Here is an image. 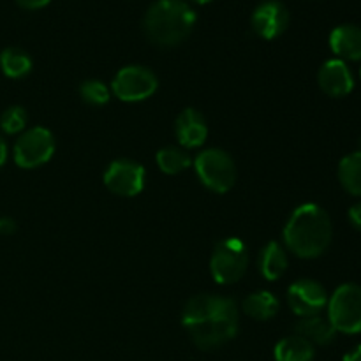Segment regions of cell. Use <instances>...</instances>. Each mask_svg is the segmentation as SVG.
<instances>
[{"label":"cell","mask_w":361,"mask_h":361,"mask_svg":"<svg viewBox=\"0 0 361 361\" xmlns=\"http://www.w3.org/2000/svg\"><path fill=\"white\" fill-rule=\"evenodd\" d=\"M238 305L221 295H196L182 310V324L201 351L222 348L238 334Z\"/></svg>","instance_id":"cell-1"},{"label":"cell","mask_w":361,"mask_h":361,"mask_svg":"<svg viewBox=\"0 0 361 361\" xmlns=\"http://www.w3.org/2000/svg\"><path fill=\"white\" fill-rule=\"evenodd\" d=\"M334 238V224L323 207L305 203L296 208L284 228L286 249L302 259L323 256Z\"/></svg>","instance_id":"cell-2"},{"label":"cell","mask_w":361,"mask_h":361,"mask_svg":"<svg viewBox=\"0 0 361 361\" xmlns=\"http://www.w3.org/2000/svg\"><path fill=\"white\" fill-rule=\"evenodd\" d=\"M196 25V13L183 0H157L143 18L148 41L161 48H173L185 41Z\"/></svg>","instance_id":"cell-3"},{"label":"cell","mask_w":361,"mask_h":361,"mask_svg":"<svg viewBox=\"0 0 361 361\" xmlns=\"http://www.w3.org/2000/svg\"><path fill=\"white\" fill-rule=\"evenodd\" d=\"M197 178L212 192L226 194L236 182V164L231 155L221 148H207L194 161Z\"/></svg>","instance_id":"cell-4"},{"label":"cell","mask_w":361,"mask_h":361,"mask_svg":"<svg viewBox=\"0 0 361 361\" xmlns=\"http://www.w3.org/2000/svg\"><path fill=\"white\" fill-rule=\"evenodd\" d=\"M247 267L249 252L242 240L229 236L215 243L210 257V274L217 284H235L245 275Z\"/></svg>","instance_id":"cell-5"},{"label":"cell","mask_w":361,"mask_h":361,"mask_svg":"<svg viewBox=\"0 0 361 361\" xmlns=\"http://www.w3.org/2000/svg\"><path fill=\"white\" fill-rule=\"evenodd\" d=\"M326 310L337 334H361V286L355 282L338 286L328 300Z\"/></svg>","instance_id":"cell-6"},{"label":"cell","mask_w":361,"mask_h":361,"mask_svg":"<svg viewBox=\"0 0 361 361\" xmlns=\"http://www.w3.org/2000/svg\"><path fill=\"white\" fill-rule=\"evenodd\" d=\"M53 154H55V137L44 127L25 129L13 147L14 162L23 169H35L46 164Z\"/></svg>","instance_id":"cell-7"},{"label":"cell","mask_w":361,"mask_h":361,"mask_svg":"<svg viewBox=\"0 0 361 361\" xmlns=\"http://www.w3.org/2000/svg\"><path fill=\"white\" fill-rule=\"evenodd\" d=\"M159 87V80L152 69L145 66H127L113 78L111 92L123 102H140L152 97Z\"/></svg>","instance_id":"cell-8"},{"label":"cell","mask_w":361,"mask_h":361,"mask_svg":"<svg viewBox=\"0 0 361 361\" xmlns=\"http://www.w3.org/2000/svg\"><path fill=\"white\" fill-rule=\"evenodd\" d=\"M104 185L109 192L123 197H134L145 189L147 171L143 164L133 159H116L104 171Z\"/></svg>","instance_id":"cell-9"},{"label":"cell","mask_w":361,"mask_h":361,"mask_svg":"<svg viewBox=\"0 0 361 361\" xmlns=\"http://www.w3.org/2000/svg\"><path fill=\"white\" fill-rule=\"evenodd\" d=\"M328 291L321 282L314 279H300L293 282L288 289L289 309L302 319V317L319 316L328 307Z\"/></svg>","instance_id":"cell-10"},{"label":"cell","mask_w":361,"mask_h":361,"mask_svg":"<svg viewBox=\"0 0 361 361\" xmlns=\"http://www.w3.org/2000/svg\"><path fill=\"white\" fill-rule=\"evenodd\" d=\"M252 30L259 35L261 39L279 37L284 34L289 27V11L279 0H264L254 9L252 18H250Z\"/></svg>","instance_id":"cell-11"},{"label":"cell","mask_w":361,"mask_h":361,"mask_svg":"<svg viewBox=\"0 0 361 361\" xmlns=\"http://www.w3.org/2000/svg\"><path fill=\"white\" fill-rule=\"evenodd\" d=\"M317 83L328 97L341 99L353 92L355 76L344 60L331 59L321 66L319 73H317Z\"/></svg>","instance_id":"cell-12"},{"label":"cell","mask_w":361,"mask_h":361,"mask_svg":"<svg viewBox=\"0 0 361 361\" xmlns=\"http://www.w3.org/2000/svg\"><path fill=\"white\" fill-rule=\"evenodd\" d=\"M175 134L180 147L189 150L204 145L208 137V123L197 109L187 108L176 116Z\"/></svg>","instance_id":"cell-13"},{"label":"cell","mask_w":361,"mask_h":361,"mask_svg":"<svg viewBox=\"0 0 361 361\" xmlns=\"http://www.w3.org/2000/svg\"><path fill=\"white\" fill-rule=\"evenodd\" d=\"M330 48L344 62L361 60V27L353 23L338 25L330 34Z\"/></svg>","instance_id":"cell-14"},{"label":"cell","mask_w":361,"mask_h":361,"mask_svg":"<svg viewBox=\"0 0 361 361\" xmlns=\"http://www.w3.org/2000/svg\"><path fill=\"white\" fill-rule=\"evenodd\" d=\"M288 250L279 242H268L259 252V259H257L259 274L270 282L279 281L288 270Z\"/></svg>","instance_id":"cell-15"},{"label":"cell","mask_w":361,"mask_h":361,"mask_svg":"<svg viewBox=\"0 0 361 361\" xmlns=\"http://www.w3.org/2000/svg\"><path fill=\"white\" fill-rule=\"evenodd\" d=\"M296 335L309 341L312 345H330L337 337V330L324 316L302 317L295 326Z\"/></svg>","instance_id":"cell-16"},{"label":"cell","mask_w":361,"mask_h":361,"mask_svg":"<svg viewBox=\"0 0 361 361\" xmlns=\"http://www.w3.org/2000/svg\"><path fill=\"white\" fill-rule=\"evenodd\" d=\"M275 361H314L316 348L300 335H289L277 342L274 349Z\"/></svg>","instance_id":"cell-17"},{"label":"cell","mask_w":361,"mask_h":361,"mask_svg":"<svg viewBox=\"0 0 361 361\" xmlns=\"http://www.w3.org/2000/svg\"><path fill=\"white\" fill-rule=\"evenodd\" d=\"M243 312L256 321H270L277 316L281 302L270 291H256L243 300Z\"/></svg>","instance_id":"cell-18"},{"label":"cell","mask_w":361,"mask_h":361,"mask_svg":"<svg viewBox=\"0 0 361 361\" xmlns=\"http://www.w3.org/2000/svg\"><path fill=\"white\" fill-rule=\"evenodd\" d=\"M337 175L345 192L361 197V152L356 150L345 155L338 164Z\"/></svg>","instance_id":"cell-19"},{"label":"cell","mask_w":361,"mask_h":361,"mask_svg":"<svg viewBox=\"0 0 361 361\" xmlns=\"http://www.w3.org/2000/svg\"><path fill=\"white\" fill-rule=\"evenodd\" d=\"M34 62H32L30 55L21 48H6L0 53V69L7 78L13 80H20L30 74Z\"/></svg>","instance_id":"cell-20"},{"label":"cell","mask_w":361,"mask_h":361,"mask_svg":"<svg viewBox=\"0 0 361 361\" xmlns=\"http://www.w3.org/2000/svg\"><path fill=\"white\" fill-rule=\"evenodd\" d=\"M192 164V157L182 147H164L157 152V166L166 175H178Z\"/></svg>","instance_id":"cell-21"},{"label":"cell","mask_w":361,"mask_h":361,"mask_svg":"<svg viewBox=\"0 0 361 361\" xmlns=\"http://www.w3.org/2000/svg\"><path fill=\"white\" fill-rule=\"evenodd\" d=\"M28 115L21 106H11L0 116V129L6 134H21L27 129Z\"/></svg>","instance_id":"cell-22"},{"label":"cell","mask_w":361,"mask_h":361,"mask_svg":"<svg viewBox=\"0 0 361 361\" xmlns=\"http://www.w3.org/2000/svg\"><path fill=\"white\" fill-rule=\"evenodd\" d=\"M80 95L87 104L90 106H104L109 101V92L108 85L102 83L101 80H87L81 83Z\"/></svg>","instance_id":"cell-23"},{"label":"cell","mask_w":361,"mask_h":361,"mask_svg":"<svg viewBox=\"0 0 361 361\" xmlns=\"http://www.w3.org/2000/svg\"><path fill=\"white\" fill-rule=\"evenodd\" d=\"M349 222L353 224V228L361 231V201L349 208Z\"/></svg>","instance_id":"cell-24"},{"label":"cell","mask_w":361,"mask_h":361,"mask_svg":"<svg viewBox=\"0 0 361 361\" xmlns=\"http://www.w3.org/2000/svg\"><path fill=\"white\" fill-rule=\"evenodd\" d=\"M49 2H51V0H16L18 6L23 7V9H28V11L42 9V7L48 6Z\"/></svg>","instance_id":"cell-25"},{"label":"cell","mask_w":361,"mask_h":361,"mask_svg":"<svg viewBox=\"0 0 361 361\" xmlns=\"http://www.w3.org/2000/svg\"><path fill=\"white\" fill-rule=\"evenodd\" d=\"M16 231V222L11 217H0V235H13Z\"/></svg>","instance_id":"cell-26"},{"label":"cell","mask_w":361,"mask_h":361,"mask_svg":"<svg viewBox=\"0 0 361 361\" xmlns=\"http://www.w3.org/2000/svg\"><path fill=\"white\" fill-rule=\"evenodd\" d=\"M7 155H9V150H7V143L2 136H0V168H4V164L7 162Z\"/></svg>","instance_id":"cell-27"},{"label":"cell","mask_w":361,"mask_h":361,"mask_svg":"<svg viewBox=\"0 0 361 361\" xmlns=\"http://www.w3.org/2000/svg\"><path fill=\"white\" fill-rule=\"evenodd\" d=\"M342 361H361V344L348 353Z\"/></svg>","instance_id":"cell-28"},{"label":"cell","mask_w":361,"mask_h":361,"mask_svg":"<svg viewBox=\"0 0 361 361\" xmlns=\"http://www.w3.org/2000/svg\"><path fill=\"white\" fill-rule=\"evenodd\" d=\"M192 2L200 4V6H204V4H210V2H214V0H192Z\"/></svg>","instance_id":"cell-29"},{"label":"cell","mask_w":361,"mask_h":361,"mask_svg":"<svg viewBox=\"0 0 361 361\" xmlns=\"http://www.w3.org/2000/svg\"><path fill=\"white\" fill-rule=\"evenodd\" d=\"M358 152H361V140H360V150Z\"/></svg>","instance_id":"cell-30"},{"label":"cell","mask_w":361,"mask_h":361,"mask_svg":"<svg viewBox=\"0 0 361 361\" xmlns=\"http://www.w3.org/2000/svg\"><path fill=\"white\" fill-rule=\"evenodd\" d=\"M360 76H361V69H360Z\"/></svg>","instance_id":"cell-31"}]
</instances>
